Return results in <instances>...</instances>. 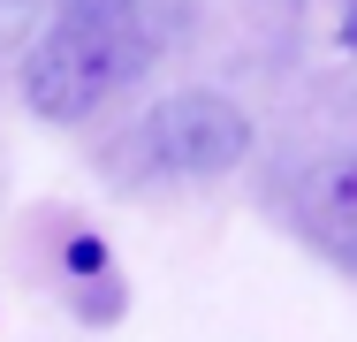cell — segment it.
<instances>
[{"label": "cell", "instance_id": "cell-1", "mask_svg": "<svg viewBox=\"0 0 357 342\" xmlns=\"http://www.w3.org/2000/svg\"><path fill=\"white\" fill-rule=\"evenodd\" d=\"M167 46V0H54L23 61V107L38 122H91Z\"/></svg>", "mask_w": 357, "mask_h": 342}, {"label": "cell", "instance_id": "cell-2", "mask_svg": "<svg viewBox=\"0 0 357 342\" xmlns=\"http://www.w3.org/2000/svg\"><path fill=\"white\" fill-rule=\"evenodd\" d=\"M243 152H251V114L228 91H206V84L167 91L130 130V160L152 183H220V175L243 168Z\"/></svg>", "mask_w": 357, "mask_h": 342}, {"label": "cell", "instance_id": "cell-3", "mask_svg": "<svg viewBox=\"0 0 357 342\" xmlns=\"http://www.w3.org/2000/svg\"><path fill=\"white\" fill-rule=\"evenodd\" d=\"M304 228L357 267V160H335L327 175H312V198H304Z\"/></svg>", "mask_w": 357, "mask_h": 342}, {"label": "cell", "instance_id": "cell-4", "mask_svg": "<svg viewBox=\"0 0 357 342\" xmlns=\"http://www.w3.org/2000/svg\"><path fill=\"white\" fill-rule=\"evenodd\" d=\"M38 23V0H0V54H15Z\"/></svg>", "mask_w": 357, "mask_h": 342}, {"label": "cell", "instance_id": "cell-5", "mask_svg": "<svg viewBox=\"0 0 357 342\" xmlns=\"http://www.w3.org/2000/svg\"><path fill=\"white\" fill-rule=\"evenodd\" d=\"M342 38H350V46H357V0H350V23H342Z\"/></svg>", "mask_w": 357, "mask_h": 342}]
</instances>
